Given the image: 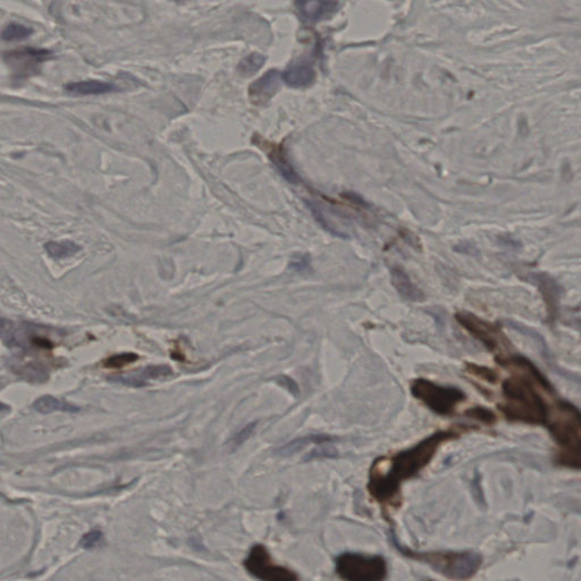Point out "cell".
Here are the masks:
<instances>
[{
	"label": "cell",
	"mask_w": 581,
	"mask_h": 581,
	"mask_svg": "<svg viewBox=\"0 0 581 581\" xmlns=\"http://www.w3.org/2000/svg\"><path fill=\"white\" fill-rule=\"evenodd\" d=\"M495 360L510 373L502 382V415L511 422L545 427L557 399L551 382L526 357L506 354Z\"/></svg>",
	"instance_id": "obj_1"
},
{
	"label": "cell",
	"mask_w": 581,
	"mask_h": 581,
	"mask_svg": "<svg viewBox=\"0 0 581 581\" xmlns=\"http://www.w3.org/2000/svg\"><path fill=\"white\" fill-rule=\"evenodd\" d=\"M473 431L467 426L435 431L416 445L373 461L369 471L367 489L371 498L380 505L398 506L403 482L415 478L427 468L443 444L458 440L462 433Z\"/></svg>",
	"instance_id": "obj_2"
},
{
	"label": "cell",
	"mask_w": 581,
	"mask_h": 581,
	"mask_svg": "<svg viewBox=\"0 0 581 581\" xmlns=\"http://www.w3.org/2000/svg\"><path fill=\"white\" fill-rule=\"evenodd\" d=\"M545 427L557 446V464L570 469H580V410L569 401L557 398L552 406Z\"/></svg>",
	"instance_id": "obj_3"
},
{
	"label": "cell",
	"mask_w": 581,
	"mask_h": 581,
	"mask_svg": "<svg viewBox=\"0 0 581 581\" xmlns=\"http://www.w3.org/2000/svg\"><path fill=\"white\" fill-rule=\"evenodd\" d=\"M395 545L403 557L431 566L437 573L455 580L470 579L478 573L482 564V555L473 551H413Z\"/></svg>",
	"instance_id": "obj_4"
},
{
	"label": "cell",
	"mask_w": 581,
	"mask_h": 581,
	"mask_svg": "<svg viewBox=\"0 0 581 581\" xmlns=\"http://www.w3.org/2000/svg\"><path fill=\"white\" fill-rule=\"evenodd\" d=\"M413 398L438 416L449 417L466 401V394L454 386H444L425 380H415L410 386Z\"/></svg>",
	"instance_id": "obj_5"
},
{
	"label": "cell",
	"mask_w": 581,
	"mask_h": 581,
	"mask_svg": "<svg viewBox=\"0 0 581 581\" xmlns=\"http://www.w3.org/2000/svg\"><path fill=\"white\" fill-rule=\"evenodd\" d=\"M335 570L347 581H382L389 573V566L380 555L343 553L335 560Z\"/></svg>",
	"instance_id": "obj_6"
},
{
	"label": "cell",
	"mask_w": 581,
	"mask_h": 581,
	"mask_svg": "<svg viewBox=\"0 0 581 581\" xmlns=\"http://www.w3.org/2000/svg\"><path fill=\"white\" fill-rule=\"evenodd\" d=\"M455 318L469 334L484 344L489 352L495 353L496 358L506 356V351L511 347V343L500 326L480 320L471 313H460Z\"/></svg>",
	"instance_id": "obj_7"
},
{
	"label": "cell",
	"mask_w": 581,
	"mask_h": 581,
	"mask_svg": "<svg viewBox=\"0 0 581 581\" xmlns=\"http://www.w3.org/2000/svg\"><path fill=\"white\" fill-rule=\"evenodd\" d=\"M244 566L251 575L260 580L295 581L298 579L291 570L271 564L268 551L264 545L253 546L247 560L244 561Z\"/></svg>",
	"instance_id": "obj_8"
},
{
	"label": "cell",
	"mask_w": 581,
	"mask_h": 581,
	"mask_svg": "<svg viewBox=\"0 0 581 581\" xmlns=\"http://www.w3.org/2000/svg\"><path fill=\"white\" fill-rule=\"evenodd\" d=\"M50 56L52 52L45 49L25 48L3 54V61L17 80H23L34 76Z\"/></svg>",
	"instance_id": "obj_9"
},
{
	"label": "cell",
	"mask_w": 581,
	"mask_h": 581,
	"mask_svg": "<svg viewBox=\"0 0 581 581\" xmlns=\"http://www.w3.org/2000/svg\"><path fill=\"white\" fill-rule=\"evenodd\" d=\"M295 9L299 16L307 23L327 20L338 12L336 0H294Z\"/></svg>",
	"instance_id": "obj_10"
},
{
	"label": "cell",
	"mask_w": 581,
	"mask_h": 581,
	"mask_svg": "<svg viewBox=\"0 0 581 581\" xmlns=\"http://www.w3.org/2000/svg\"><path fill=\"white\" fill-rule=\"evenodd\" d=\"M280 73L278 70H271L253 82L249 87V98L251 103L257 106L268 103L280 90Z\"/></svg>",
	"instance_id": "obj_11"
},
{
	"label": "cell",
	"mask_w": 581,
	"mask_h": 581,
	"mask_svg": "<svg viewBox=\"0 0 581 581\" xmlns=\"http://www.w3.org/2000/svg\"><path fill=\"white\" fill-rule=\"evenodd\" d=\"M172 373L173 371L168 366H150V367L143 368L141 371H133L129 375L114 377L112 380L121 382L124 385L142 387V386L147 385L150 380H163L166 377L171 376Z\"/></svg>",
	"instance_id": "obj_12"
},
{
	"label": "cell",
	"mask_w": 581,
	"mask_h": 581,
	"mask_svg": "<svg viewBox=\"0 0 581 581\" xmlns=\"http://www.w3.org/2000/svg\"><path fill=\"white\" fill-rule=\"evenodd\" d=\"M280 76L289 87L302 89L313 85L316 80V72L310 64L300 63L291 65Z\"/></svg>",
	"instance_id": "obj_13"
},
{
	"label": "cell",
	"mask_w": 581,
	"mask_h": 581,
	"mask_svg": "<svg viewBox=\"0 0 581 581\" xmlns=\"http://www.w3.org/2000/svg\"><path fill=\"white\" fill-rule=\"evenodd\" d=\"M69 94L76 96H98L106 94L117 90L116 85L108 82L98 81V80H87V81L73 82L65 87Z\"/></svg>",
	"instance_id": "obj_14"
},
{
	"label": "cell",
	"mask_w": 581,
	"mask_h": 581,
	"mask_svg": "<svg viewBox=\"0 0 581 581\" xmlns=\"http://www.w3.org/2000/svg\"><path fill=\"white\" fill-rule=\"evenodd\" d=\"M392 283L394 285L395 289H398L401 296H403L407 300L411 301H417V300H422L424 298L422 293L413 285V282L410 280L407 273L402 268H392Z\"/></svg>",
	"instance_id": "obj_15"
},
{
	"label": "cell",
	"mask_w": 581,
	"mask_h": 581,
	"mask_svg": "<svg viewBox=\"0 0 581 581\" xmlns=\"http://www.w3.org/2000/svg\"><path fill=\"white\" fill-rule=\"evenodd\" d=\"M34 408L38 413H45V415L52 413H78L80 410L66 401L59 400L50 395H45L43 398L38 399L34 403Z\"/></svg>",
	"instance_id": "obj_16"
},
{
	"label": "cell",
	"mask_w": 581,
	"mask_h": 581,
	"mask_svg": "<svg viewBox=\"0 0 581 581\" xmlns=\"http://www.w3.org/2000/svg\"><path fill=\"white\" fill-rule=\"evenodd\" d=\"M329 440H331V438L327 436V435H308V436L300 437V438H296V440H292V442L287 443L285 445L280 447L276 453L278 455H282V457H289V455H292L294 453H298V452L301 451L302 449H304L310 443L311 444L320 445V444H325V443L329 442Z\"/></svg>",
	"instance_id": "obj_17"
},
{
	"label": "cell",
	"mask_w": 581,
	"mask_h": 581,
	"mask_svg": "<svg viewBox=\"0 0 581 581\" xmlns=\"http://www.w3.org/2000/svg\"><path fill=\"white\" fill-rule=\"evenodd\" d=\"M269 150H271L269 157H271V162L276 166L280 174L283 175V178L289 183L298 184L300 182V176L296 174L293 166L289 164L284 151L280 147H273Z\"/></svg>",
	"instance_id": "obj_18"
},
{
	"label": "cell",
	"mask_w": 581,
	"mask_h": 581,
	"mask_svg": "<svg viewBox=\"0 0 581 581\" xmlns=\"http://www.w3.org/2000/svg\"><path fill=\"white\" fill-rule=\"evenodd\" d=\"M45 252L54 259H65L81 250L78 244L72 241H50L45 244Z\"/></svg>",
	"instance_id": "obj_19"
},
{
	"label": "cell",
	"mask_w": 581,
	"mask_h": 581,
	"mask_svg": "<svg viewBox=\"0 0 581 581\" xmlns=\"http://www.w3.org/2000/svg\"><path fill=\"white\" fill-rule=\"evenodd\" d=\"M535 280L538 283L539 289L544 293V298L548 302V306H557V300L560 298V287H557L554 280L547 278L545 275H535Z\"/></svg>",
	"instance_id": "obj_20"
},
{
	"label": "cell",
	"mask_w": 581,
	"mask_h": 581,
	"mask_svg": "<svg viewBox=\"0 0 581 581\" xmlns=\"http://www.w3.org/2000/svg\"><path fill=\"white\" fill-rule=\"evenodd\" d=\"M266 57L264 55L261 54H257V52H253V54L248 55L247 57H244L238 65V72L241 74L242 76H251L253 74H256L258 71L264 66V64H265Z\"/></svg>",
	"instance_id": "obj_21"
},
{
	"label": "cell",
	"mask_w": 581,
	"mask_h": 581,
	"mask_svg": "<svg viewBox=\"0 0 581 581\" xmlns=\"http://www.w3.org/2000/svg\"><path fill=\"white\" fill-rule=\"evenodd\" d=\"M32 34H34V30L31 27L12 23L3 29L1 32V39L5 41H21L29 38Z\"/></svg>",
	"instance_id": "obj_22"
},
{
	"label": "cell",
	"mask_w": 581,
	"mask_h": 581,
	"mask_svg": "<svg viewBox=\"0 0 581 581\" xmlns=\"http://www.w3.org/2000/svg\"><path fill=\"white\" fill-rule=\"evenodd\" d=\"M464 416L488 426L494 425L497 420L496 415L484 407L471 408L464 413Z\"/></svg>",
	"instance_id": "obj_23"
},
{
	"label": "cell",
	"mask_w": 581,
	"mask_h": 581,
	"mask_svg": "<svg viewBox=\"0 0 581 581\" xmlns=\"http://www.w3.org/2000/svg\"><path fill=\"white\" fill-rule=\"evenodd\" d=\"M138 359H139V356L136 354V353H120V354L109 357L103 362V366L106 368H108V369H121V368L127 367L129 364L136 362Z\"/></svg>",
	"instance_id": "obj_24"
},
{
	"label": "cell",
	"mask_w": 581,
	"mask_h": 581,
	"mask_svg": "<svg viewBox=\"0 0 581 581\" xmlns=\"http://www.w3.org/2000/svg\"><path fill=\"white\" fill-rule=\"evenodd\" d=\"M466 371L471 376L477 377L479 380H486V382H492V384H495L498 380V375H497L496 371H493L491 368L484 367V366L468 364Z\"/></svg>",
	"instance_id": "obj_25"
},
{
	"label": "cell",
	"mask_w": 581,
	"mask_h": 581,
	"mask_svg": "<svg viewBox=\"0 0 581 581\" xmlns=\"http://www.w3.org/2000/svg\"><path fill=\"white\" fill-rule=\"evenodd\" d=\"M257 422H252V424H249V425L245 426V427L242 428L241 431H238L234 436L229 440V450L231 451H235V450L240 447V446L243 444L244 442H247L249 438H250L251 435L253 434V431L256 429Z\"/></svg>",
	"instance_id": "obj_26"
},
{
	"label": "cell",
	"mask_w": 581,
	"mask_h": 581,
	"mask_svg": "<svg viewBox=\"0 0 581 581\" xmlns=\"http://www.w3.org/2000/svg\"><path fill=\"white\" fill-rule=\"evenodd\" d=\"M103 535L99 530H92L90 533H85L80 540V545L87 550L98 547L103 544Z\"/></svg>",
	"instance_id": "obj_27"
},
{
	"label": "cell",
	"mask_w": 581,
	"mask_h": 581,
	"mask_svg": "<svg viewBox=\"0 0 581 581\" xmlns=\"http://www.w3.org/2000/svg\"><path fill=\"white\" fill-rule=\"evenodd\" d=\"M278 382H280V384H282V385L284 386V387H287V389H289V392H292L293 394H295V393H298V386H296V384H295L294 380H291V378H289V377H278Z\"/></svg>",
	"instance_id": "obj_28"
},
{
	"label": "cell",
	"mask_w": 581,
	"mask_h": 581,
	"mask_svg": "<svg viewBox=\"0 0 581 581\" xmlns=\"http://www.w3.org/2000/svg\"><path fill=\"white\" fill-rule=\"evenodd\" d=\"M295 268L296 269H304L307 268L308 266H309V261L308 259H304V258H301V259L295 260Z\"/></svg>",
	"instance_id": "obj_29"
},
{
	"label": "cell",
	"mask_w": 581,
	"mask_h": 581,
	"mask_svg": "<svg viewBox=\"0 0 581 581\" xmlns=\"http://www.w3.org/2000/svg\"><path fill=\"white\" fill-rule=\"evenodd\" d=\"M9 411H10V407L7 406V404L0 402V413H9Z\"/></svg>",
	"instance_id": "obj_30"
},
{
	"label": "cell",
	"mask_w": 581,
	"mask_h": 581,
	"mask_svg": "<svg viewBox=\"0 0 581 581\" xmlns=\"http://www.w3.org/2000/svg\"><path fill=\"white\" fill-rule=\"evenodd\" d=\"M7 385V380L3 378V377H0V389H3V387H6Z\"/></svg>",
	"instance_id": "obj_31"
}]
</instances>
